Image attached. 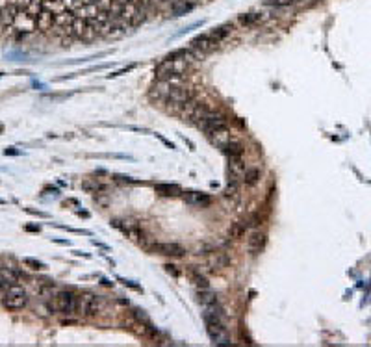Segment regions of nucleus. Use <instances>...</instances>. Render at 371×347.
I'll return each instance as SVG.
<instances>
[{
  "label": "nucleus",
  "mask_w": 371,
  "mask_h": 347,
  "mask_svg": "<svg viewBox=\"0 0 371 347\" xmlns=\"http://www.w3.org/2000/svg\"><path fill=\"white\" fill-rule=\"evenodd\" d=\"M258 180H260V171L256 167L245 169L243 177H241V182L245 184V186H254V184H258Z\"/></svg>",
  "instance_id": "4be33fe9"
},
{
  "label": "nucleus",
  "mask_w": 371,
  "mask_h": 347,
  "mask_svg": "<svg viewBox=\"0 0 371 347\" xmlns=\"http://www.w3.org/2000/svg\"><path fill=\"white\" fill-rule=\"evenodd\" d=\"M132 69H134V65H128L126 69H119V71H115V73H112L108 76V78H117V76H121V74H125V73H130Z\"/></svg>",
  "instance_id": "7c9ffc66"
},
{
  "label": "nucleus",
  "mask_w": 371,
  "mask_h": 347,
  "mask_svg": "<svg viewBox=\"0 0 371 347\" xmlns=\"http://www.w3.org/2000/svg\"><path fill=\"white\" fill-rule=\"evenodd\" d=\"M295 2H299V0H268L269 6H275V8H286L295 4Z\"/></svg>",
  "instance_id": "c85d7f7f"
},
{
  "label": "nucleus",
  "mask_w": 371,
  "mask_h": 347,
  "mask_svg": "<svg viewBox=\"0 0 371 347\" xmlns=\"http://www.w3.org/2000/svg\"><path fill=\"white\" fill-rule=\"evenodd\" d=\"M219 45V41L211 35V32H206V34H200L197 35L193 41H191V51L197 58H202L206 54H210L216 46Z\"/></svg>",
  "instance_id": "1a4fd4ad"
},
{
  "label": "nucleus",
  "mask_w": 371,
  "mask_h": 347,
  "mask_svg": "<svg viewBox=\"0 0 371 347\" xmlns=\"http://www.w3.org/2000/svg\"><path fill=\"white\" fill-rule=\"evenodd\" d=\"M262 21L263 17L260 13H243V15H240V24H243V26H252V24H258Z\"/></svg>",
  "instance_id": "b1692460"
},
{
  "label": "nucleus",
  "mask_w": 371,
  "mask_h": 347,
  "mask_svg": "<svg viewBox=\"0 0 371 347\" xmlns=\"http://www.w3.org/2000/svg\"><path fill=\"white\" fill-rule=\"evenodd\" d=\"M0 205H6V201H4V199H0Z\"/></svg>",
  "instance_id": "ea45409f"
},
{
  "label": "nucleus",
  "mask_w": 371,
  "mask_h": 347,
  "mask_svg": "<svg viewBox=\"0 0 371 347\" xmlns=\"http://www.w3.org/2000/svg\"><path fill=\"white\" fill-rule=\"evenodd\" d=\"M100 310H102V297L95 295V293L78 295V310H76V314H80L84 318H95Z\"/></svg>",
  "instance_id": "39448f33"
},
{
  "label": "nucleus",
  "mask_w": 371,
  "mask_h": 347,
  "mask_svg": "<svg viewBox=\"0 0 371 347\" xmlns=\"http://www.w3.org/2000/svg\"><path fill=\"white\" fill-rule=\"evenodd\" d=\"M204 325L206 332H208V336L211 338L214 343H217V345L219 343H229L225 323H223V310L219 307V303L204 308Z\"/></svg>",
  "instance_id": "f03ea898"
},
{
  "label": "nucleus",
  "mask_w": 371,
  "mask_h": 347,
  "mask_svg": "<svg viewBox=\"0 0 371 347\" xmlns=\"http://www.w3.org/2000/svg\"><path fill=\"white\" fill-rule=\"evenodd\" d=\"M251 227V221H238L232 225V228L229 230L230 238H241L247 232V228Z\"/></svg>",
  "instance_id": "5701e85b"
},
{
  "label": "nucleus",
  "mask_w": 371,
  "mask_h": 347,
  "mask_svg": "<svg viewBox=\"0 0 371 347\" xmlns=\"http://www.w3.org/2000/svg\"><path fill=\"white\" fill-rule=\"evenodd\" d=\"M154 136L158 137V139H160V141L164 143V145H166V147H169V148H175V145H173L171 141H167V139H166V137H164V136H162V134H154Z\"/></svg>",
  "instance_id": "72a5a7b5"
},
{
  "label": "nucleus",
  "mask_w": 371,
  "mask_h": 347,
  "mask_svg": "<svg viewBox=\"0 0 371 347\" xmlns=\"http://www.w3.org/2000/svg\"><path fill=\"white\" fill-rule=\"evenodd\" d=\"M263 247H266V236L262 232H252L249 236V241H247V249L251 255H258L262 253Z\"/></svg>",
  "instance_id": "2eb2a0df"
},
{
  "label": "nucleus",
  "mask_w": 371,
  "mask_h": 347,
  "mask_svg": "<svg viewBox=\"0 0 371 347\" xmlns=\"http://www.w3.org/2000/svg\"><path fill=\"white\" fill-rule=\"evenodd\" d=\"M178 188L177 186H171V184H158L156 186V193L164 195V197H171V195H177Z\"/></svg>",
  "instance_id": "a878e982"
},
{
  "label": "nucleus",
  "mask_w": 371,
  "mask_h": 347,
  "mask_svg": "<svg viewBox=\"0 0 371 347\" xmlns=\"http://www.w3.org/2000/svg\"><path fill=\"white\" fill-rule=\"evenodd\" d=\"M193 101V89H189L182 82H178L171 87V91L167 95L166 103L175 106V108H184L186 104H189Z\"/></svg>",
  "instance_id": "0eeeda50"
},
{
  "label": "nucleus",
  "mask_w": 371,
  "mask_h": 347,
  "mask_svg": "<svg viewBox=\"0 0 371 347\" xmlns=\"http://www.w3.org/2000/svg\"><path fill=\"white\" fill-rule=\"evenodd\" d=\"M154 251L164 256H173V258H180V256H184V253H186L178 243H156Z\"/></svg>",
  "instance_id": "ddd939ff"
},
{
  "label": "nucleus",
  "mask_w": 371,
  "mask_h": 347,
  "mask_svg": "<svg viewBox=\"0 0 371 347\" xmlns=\"http://www.w3.org/2000/svg\"><path fill=\"white\" fill-rule=\"evenodd\" d=\"M78 2H80V4H93L95 0H78Z\"/></svg>",
  "instance_id": "58836bf2"
},
{
  "label": "nucleus",
  "mask_w": 371,
  "mask_h": 347,
  "mask_svg": "<svg viewBox=\"0 0 371 347\" xmlns=\"http://www.w3.org/2000/svg\"><path fill=\"white\" fill-rule=\"evenodd\" d=\"M54 243H60V245H69V241H65V239H52Z\"/></svg>",
  "instance_id": "e433bc0d"
},
{
  "label": "nucleus",
  "mask_w": 371,
  "mask_h": 347,
  "mask_svg": "<svg viewBox=\"0 0 371 347\" xmlns=\"http://www.w3.org/2000/svg\"><path fill=\"white\" fill-rule=\"evenodd\" d=\"M121 282H123V284H125V286H128V288H132V290H136V291H143V290H141V286L134 284V282H132V280L121 279Z\"/></svg>",
  "instance_id": "473e14b6"
},
{
  "label": "nucleus",
  "mask_w": 371,
  "mask_h": 347,
  "mask_svg": "<svg viewBox=\"0 0 371 347\" xmlns=\"http://www.w3.org/2000/svg\"><path fill=\"white\" fill-rule=\"evenodd\" d=\"M26 230H30V232H35V230H37V232H39V227H32V225H28Z\"/></svg>",
  "instance_id": "4c0bfd02"
},
{
  "label": "nucleus",
  "mask_w": 371,
  "mask_h": 347,
  "mask_svg": "<svg viewBox=\"0 0 371 347\" xmlns=\"http://www.w3.org/2000/svg\"><path fill=\"white\" fill-rule=\"evenodd\" d=\"M21 273L13 271L12 268H0V291H6L10 286L17 284Z\"/></svg>",
  "instance_id": "f8f14e48"
},
{
  "label": "nucleus",
  "mask_w": 371,
  "mask_h": 347,
  "mask_svg": "<svg viewBox=\"0 0 371 347\" xmlns=\"http://www.w3.org/2000/svg\"><path fill=\"white\" fill-rule=\"evenodd\" d=\"M240 182L241 180H236V178H229V186L225 189V197L232 201L240 199Z\"/></svg>",
  "instance_id": "412c9836"
},
{
  "label": "nucleus",
  "mask_w": 371,
  "mask_h": 347,
  "mask_svg": "<svg viewBox=\"0 0 371 347\" xmlns=\"http://www.w3.org/2000/svg\"><path fill=\"white\" fill-rule=\"evenodd\" d=\"M206 136L210 137V141L214 143L217 148H221V151L234 139V137H232V132H230L227 126H221V128H217V130L210 132V134H206Z\"/></svg>",
  "instance_id": "9d476101"
},
{
  "label": "nucleus",
  "mask_w": 371,
  "mask_h": 347,
  "mask_svg": "<svg viewBox=\"0 0 371 347\" xmlns=\"http://www.w3.org/2000/svg\"><path fill=\"white\" fill-rule=\"evenodd\" d=\"M54 310L63 316H74L78 310V295L71 290L58 291L54 297Z\"/></svg>",
  "instance_id": "20e7f679"
},
{
  "label": "nucleus",
  "mask_w": 371,
  "mask_h": 347,
  "mask_svg": "<svg viewBox=\"0 0 371 347\" xmlns=\"http://www.w3.org/2000/svg\"><path fill=\"white\" fill-rule=\"evenodd\" d=\"M195 284H197V288H210V284H208V280L204 279V277H195Z\"/></svg>",
  "instance_id": "2f4dec72"
},
{
  "label": "nucleus",
  "mask_w": 371,
  "mask_h": 347,
  "mask_svg": "<svg viewBox=\"0 0 371 347\" xmlns=\"http://www.w3.org/2000/svg\"><path fill=\"white\" fill-rule=\"evenodd\" d=\"M195 125L199 126L202 132L210 134V132L217 130V128H221V126H227V117H225L221 112H214V110L208 108Z\"/></svg>",
  "instance_id": "6e6552de"
},
{
  "label": "nucleus",
  "mask_w": 371,
  "mask_h": 347,
  "mask_svg": "<svg viewBox=\"0 0 371 347\" xmlns=\"http://www.w3.org/2000/svg\"><path fill=\"white\" fill-rule=\"evenodd\" d=\"M26 212H28V214H32V216H37V217H48L45 212H37V210H34V208H26Z\"/></svg>",
  "instance_id": "c9c22d12"
},
{
  "label": "nucleus",
  "mask_w": 371,
  "mask_h": 347,
  "mask_svg": "<svg viewBox=\"0 0 371 347\" xmlns=\"http://www.w3.org/2000/svg\"><path fill=\"white\" fill-rule=\"evenodd\" d=\"M12 28L17 30L19 37H24L26 34H32V32H35V30H37L35 17H34V15H30L26 10H21V8H17V10H15V13H13Z\"/></svg>",
  "instance_id": "423d86ee"
},
{
  "label": "nucleus",
  "mask_w": 371,
  "mask_h": 347,
  "mask_svg": "<svg viewBox=\"0 0 371 347\" xmlns=\"http://www.w3.org/2000/svg\"><path fill=\"white\" fill-rule=\"evenodd\" d=\"M4 154H6V156H8V154H10V156H19V154H21V151H17L15 147H8L6 151H4Z\"/></svg>",
  "instance_id": "f704fd0d"
},
{
  "label": "nucleus",
  "mask_w": 371,
  "mask_h": 347,
  "mask_svg": "<svg viewBox=\"0 0 371 347\" xmlns=\"http://www.w3.org/2000/svg\"><path fill=\"white\" fill-rule=\"evenodd\" d=\"M26 305H28V295H26L23 286L19 284L10 286L6 293H4V297H2V307L6 310H12V312L23 310V308H26Z\"/></svg>",
  "instance_id": "7ed1b4c3"
},
{
  "label": "nucleus",
  "mask_w": 371,
  "mask_h": 347,
  "mask_svg": "<svg viewBox=\"0 0 371 347\" xmlns=\"http://www.w3.org/2000/svg\"><path fill=\"white\" fill-rule=\"evenodd\" d=\"M197 301L202 305V308H206V307H211V305H216V303H217V297H216V293L210 290V288H200V290L197 291Z\"/></svg>",
  "instance_id": "a211bd4d"
},
{
  "label": "nucleus",
  "mask_w": 371,
  "mask_h": 347,
  "mask_svg": "<svg viewBox=\"0 0 371 347\" xmlns=\"http://www.w3.org/2000/svg\"><path fill=\"white\" fill-rule=\"evenodd\" d=\"M243 145H241L240 141H236V139H232V141L227 145V147L223 148V153L229 156V160H236V158H243Z\"/></svg>",
  "instance_id": "6ab92c4d"
},
{
  "label": "nucleus",
  "mask_w": 371,
  "mask_h": 347,
  "mask_svg": "<svg viewBox=\"0 0 371 347\" xmlns=\"http://www.w3.org/2000/svg\"><path fill=\"white\" fill-rule=\"evenodd\" d=\"M197 6V2L195 0H175L171 6V13L173 17H182L186 13H189L193 8Z\"/></svg>",
  "instance_id": "4468645a"
},
{
  "label": "nucleus",
  "mask_w": 371,
  "mask_h": 347,
  "mask_svg": "<svg viewBox=\"0 0 371 347\" xmlns=\"http://www.w3.org/2000/svg\"><path fill=\"white\" fill-rule=\"evenodd\" d=\"M245 162L243 158H236V160H230V169H229V175L230 178H236V180H241L243 177V173H245Z\"/></svg>",
  "instance_id": "aec40b11"
},
{
  "label": "nucleus",
  "mask_w": 371,
  "mask_h": 347,
  "mask_svg": "<svg viewBox=\"0 0 371 347\" xmlns=\"http://www.w3.org/2000/svg\"><path fill=\"white\" fill-rule=\"evenodd\" d=\"M95 4H97L98 12L110 13L112 12V8L115 6V0H95Z\"/></svg>",
  "instance_id": "bb28decb"
},
{
  "label": "nucleus",
  "mask_w": 371,
  "mask_h": 347,
  "mask_svg": "<svg viewBox=\"0 0 371 347\" xmlns=\"http://www.w3.org/2000/svg\"><path fill=\"white\" fill-rule=\"evenodd\" d=\"M73 13L78 19H84V21H91V19L98 13V8H97V4H95V2H93V4H80V6L76 8Z\"/></svg>",
  "instance_id": "dca6fc26"
},
{
  "label": "nucleus",
  "mask_w": 371,
  "mask_h": 347,
  "mask_svg": "<svg viewBox=\"0 0 371 347\" xmlns=\"http://www.w3.org/2000/svg\"><path fill=\"white\" fill-rule=\"evenodd\" d=\"M184 201L188 205L193 206H208L210 205V197L206 193H200V191H189V193L184 195Z\"/></svg>",
  "instance_id": "f3484780"
},
{
  "label": "nucleus",
  "mask_w": 371,
  "mask_h": 347,
  "mask_svg": "<svg viewBox=\"0 0 371 347\" xmlns=\"http://www.w3.org/2000/svg\"><path fill=\"white\" fill-rule=\"evenodd\" d=\"M24 264H26V266H30L32 269H37V271H39V269H45L46 268L45 264L39 262V260H35V258H24Z\"/></svg>",
  "instance_id": "c756f323"
},
{
  "label": "nucleus",
  "mask_w": 371,
  "mask_h": 347,
  "mask_svg": "<svg viewBox=\"0 0 371 347\" xmlns=\"http://www.w3.org/2000/svg\"><path fill=\"white\" fill-rule=\"evenodd\" d=\"M230 32H232V26H229V24H225V26H217V28L211 30V35H214V37H216V39L219 41V43H221V41L225 39V37H227V35H229Z\"/></svg>",
  "instance_id": "393cba45"
},
{
  "label": "nucleus",
  "mask_w": 371,
  "mask_h": 347,
  "mask_svg": "<svg viewBox=\"0 0 371 347\" xmlns=\"http://www.w3.org/2000/svg\"><path fill=\"white\" fill-rule=\"evenodd\" d=\"M134 316H136V319L139 321V323L147 325V327H152V323H150V319H148V316L143 310H134Z\"/></svg>",
  "instance_id": "cd10ccee"
},
{
  "label": "nucleus",
  "mask_w": 371,
  "mask_h": 347,
  "mask_svg": "<svg viewBox=\"0 0 371 347\" xmlns=\"http://www.w3.org/2000/svg\"><path fill=\"white\" fill-rule=\"evenodd\" d=\"M193 58H197L193 54V51L189 48H180V51L171 52L169 56L160 63L156 65L154 74L158 80H167V78H184L189 71V65L193 62Z\"/></svg>",
  "instance_id": "f257e3e1"
},
{
  "label": "nucleus",
  "mask_w": 371,
  "mask_h": 347,
  "mask_svg": "<svg viewBox=\"0 0 371 347\" xmlns=\"http://www.w3.org/2000/svg\"><path fill=\"white\" fill-rule=\"evenodd\" d=\"M56 15L50 12V10H46V8H43L37 15H35V24H37V30L39 32H48V30H52V26L56 24Z\"/></svg>",
  "instance_id": "9b49d317"
}]
</instances>
